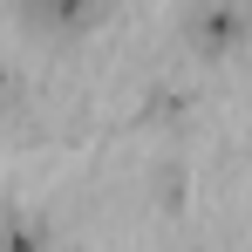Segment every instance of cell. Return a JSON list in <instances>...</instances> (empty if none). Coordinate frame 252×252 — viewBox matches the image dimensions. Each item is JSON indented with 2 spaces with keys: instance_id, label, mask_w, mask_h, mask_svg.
Returning a JSON list of instances; mask_svg holds the SVG:
<instances>
[{
  "instance_id": "3",
  "label": "cell",
  "mask_w": 252,
  "mask_h": 252,
  "mask_svg": "<svg viewBox=\"0 0 252 252\" xmlns=\"http://www.w3.org/2000/svg\"><path fill=\"white\" fill-rule=\"evenodd\" d=\"M0 102H7V68H0Z\"/></svg>"
},
{
  "instance_id": "1",
  "label": "cell",
  "mask_w": 252,
  "mask_h": 252,
  "mask_svg": "<svg viewBox=\"0 0 252 252\" xmlns=\"http://www.w3.org/2000/svg\"><path fill=\"white\" fill-rule=\"evenodd\" d=\"M239 34H246L239 0H198V14H191V48L198 55H232Z\"/></svg>"
},
{
  "instance_id": "2",
  "label": "cell",
  "mask_w": 252,
  "mask_h": 252,
  "mask_svg": "<svg viewBox=\"0 0 252 252\" xmlns=\"http://www.w3.org/2000/svg\"><path fill=\"white\" fill-rule=\"evenodd\" d=\"M21 14L41 28H89L102 14V0H21Z\"/></svg>"
}]
</instances>
